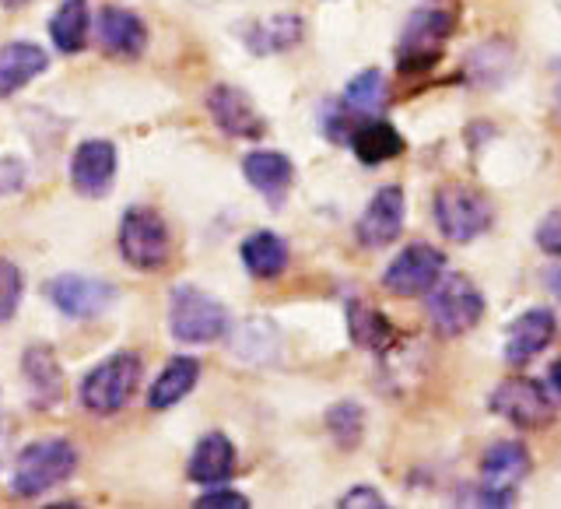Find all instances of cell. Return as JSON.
I'll use <instances>...</instances> for the list:
<instances>
[{"label":"cell","mask_w":561,"mask_h":509,"mask_svg":"<svg viewBox=\"0 0 561 509\" xmlns=\"http://www.w3.org/2000/svg\"><path fill=\"white\" fill-rule=\"evenodd\" d=\"M78 471V450L70 439H35V443L22 446V453L14 456L11 471V488L22 499H39L49 488H57Z\"/></svg>","instance_id":"cell-1"},{"label":"cell","mask_w":561,"mask_h":509,"mask_svg":"<svg viewBox=\"0 0 561 509\" xmlns=\"http://www.w3.org/2000/svg\"><path fill=\"white\" fill-rule=\"evenodd\" d=\"M140 380H145V359L134 355V351H116L81 380L78 397L92 415H113L134 400Z\"/></svg>","instance_id":"cell-2"},{"label":"cell","mask_w":561,"mask_h":509,"mask_svg":"<svg viewBox=\"0 0 561 509\" xmlns=\"http://www.w3.org/2000/svg\"><path fill=\"white\" fill-rule=\"evenodd\" d=\"M425 313L443 338H463L484 316V295L467 274H443L425 292Z\"/></svg>","instance_id":"cell-3"},{"label":"cell","mask_w":561,"mask_h":509,"mask_svg":"<svg viewBox=\"0 0 561 509\" xmlns=\"http://www.w3.org/2000/svg\"><path fill=\"white\" fill-rule=\"evenodd\" d=\"M456 32V14L446 8H417L403 25L397 46L400 75H421L443 60V43Z\"/></svg>","instance_id":"cell-4"},{"label":"cell","mask_w":561,"mask_h":509,"mask_svg":"<svg viewBox=\"0 0 561 509\" xmlns=\"http://www.w3.org/2000/svg\"><path fill=\"white\" fill-rule=\"evenodd\" d=\"M116 242H119V257L127 260L134 271H158L162 263H169V253H172L165 218L145 204H134L123 211Z\"/></svg>","instance_id":"cell-5"},{"label":"cell","mask_w":561,"mask_h":509,"mask_svg":"<svg viewBox=\"0 0 561 509\" xmlns=\"http://www.w3.org/2000/svg\"><path fill=\"white\" fill-rule=\"evenodd\" d=\"M534 461L526 446L513 443V439H502V443H491L481 456V485L470 496L467 506H513L516 488L526 482Z\"/></svg>","instance_id":"cell-6"},{"label":"cell","mask_w":561,"mask_h":509,"mask_svg":"<svg viewBox=\"0 0 561 509\" xmlns=\"http://www.w3.org/2000/svg\"><path fill=\"white\" fill-rule=\"evenodd\" d=\"M169 330L180 344H210L228 333V313L215 295L183 285L172 292Z\"/></svg>","instance_id":"cell-7"},{"label":"cell","mask_w":561,"mask_h":509,"mask_svg":"<svg viewBox=\"0 0 561 509\" xmlns=\"http://www.w3.org/2000/svg\"><path fill=\"white\" fill-rule=\"evenodd\" d=\"M435 222L438 233H443L449 242H473L478 236H484L491 222H495V211H491L484 193H478L473 186L463 183H449L435 193Z\"/></svg>","instance_id":"cell-8"},{"label":"cell","mask_w":561,"mask_h":509,"mask_svg":"<svg viewBox=\"0 0 561 509\" xmlns=\"http://www.w3.org/2000/svg\"><path fill=\"white\" fill-rule=\"evenodd\" d=\"M488 408L516 429H543L554 421V400L537 380L513 376L502 380L488 397Z\"/></svg>","instance_id":"cell-9"},{"label":"cell","mask_w":561,"mask_h":509,"mask_svg":"<svg viewBox=\"0 0 561 509\" xmlns=\"http://www.w3.org/2000/svg\"><path fill=\"white\" fill-rule=\"evenodd\" d=\"M46 298L70 320H95V316L110 313L119 298L116 285L105 278L92 274H57L46 281Z\"/></svg>","instance_id":"cell-10"},{"label":"cell","mask_w":561,"mask_h":509,"mask_svg":"<svg viewBox=\"0 0 561 509\" xmlns=\"http://www.w3.org/2000/svg\"><path fill=\"white\" fill-rule=\"evenodd\" d=\"M446 274V253L428 242H411L400 250L390 268L382 271V289L397 298H417L425 295L438 278Z\"/></svg>","instance_id":"cell-11"},{"label":"cell","mask_w":561,"mask_h":509,"mask_svg":"<svg viewBox=\"0 0 561 509\" xmlns=\"http://www.w3.org/2000/svg\"><path fill=\"white\" fill-rule=\"evenodd\" d=\"M119 162V151L113 140L105 137H92V140H81L70 155V183L81 193V197H105L116 183V166Z\"/></svg>","instance_id":"cell-12"},{"label":"cell","mask_w":561,"mask_h":509,"mask_svg":"<svg viewBox=\"0 0 561 509\" xmlns=\"http://www.w3.org/2000/svg\"><path fill=\"white\" fill-rule=\"evenodd\" d=\"M207 113L215 120V127L236 140H256L267 134V123H263L256 102L236 84H215L207 95Z\"/></svg>","instance_id":"cell-13"},{"label":"cell","mask_w":561,"mask_h":509,"mask_svg":"<svg viewBox=\"0 0 561 509\" xmlns=\"http://www.w3.org/2000/svg\"><path fill=\"white\" fill-rule=\"evenodd\" d=\"M403 215H408V197L400 186H382L358 218V242L365 250H386L403 233Z\"/></svg>","instance_id":"cell-14"},{"label":"cell","mask_w":561,"mask_h":509,"mask_svg":"<svg viewBox=\"0 0 561 509\" xmlns=\"http://www.w3.org/2000/svg\"><path fill=\"white\" fill-rule=\"evenodd\" d=\"M95 29H99V46L102 53H110V57L134 60L148 49V25H145V18L134 14L130 8L105 4L95 18Z\"/></svg>","instance_id":"cell-15"},{"label":"cell","mask_w":561,"mask_h":509,"mask_svg":"<svg viewBox=\"0 0 561 509\" xmlns=\"http://www.w3.org/2000/svg\"><path fill=\"white\" fill-rule=\"evenodd\" d=\"M242 176L271 207H280L288 197L291 183H295V166L285 151L260 148V151H250L242 158Z\"/></svg>","instance_id":"cell-16"},{"label":"cell","mask_w":561,"mask_h":509,"mask_svg":"<svg viewBox=\"0 0 561 509\" xmlns=\"http://www.w3.org/2000/svg\"><path fill=\"white\" fill-rule=\"evenodd\" d=\"M554 313L548 306H534L526 309L519 320H513L508 327V338H505V362L508 365H526L534 362L543 348L554 341Z\"/></svg>","instance_id":"cell-17"},{"label":"cell","mask_w":561,"mask_h":509,"mask_svg":"<svg viewBox=\"0 0 561 509\" xmlns=\"http://www.w3.org/2000/svg\"><path fill=\"white\" fill-rule=\"evenodd\" d=\"M22 376L28 383L32 408H53L64 397V369L49 344H32L22 355Z\"/></svg>","instance_id":"cell-18"},{"label":"cell","mask_w":561,"mask_h":509,"mask_svg":"<svg viewBox=\"0 0 561 509\" xmlns=\"http://www.w3.org/2000/svg\"><path fill=\"white\" fill-rule=\"evenodd\" d=\"M228 351L242 365H271L280 359V330L267 316H245L228 338Z\"/></svg>","instance_id":"cell-19"},{"label":"cell","mask_w":561,"mask_h":509,"mask_svg":"<svg viewBox=\"0 0 561 509\" xmlns=\"http://www.w3.org/2000/svg\"><path fill=\"white\" fill-rule=\"evenodd\" d=\"M49 67V53L35 43H4L0 46V99L18 95Z\"/></svg>","instance_id":"cell-20"},{"label":"cell","mask_w":561,"mask_h":509,"mask_svg":"<svg viewBox=\"0 0 561 509\" xmlns=\"http://www.w3.org/2000/svg\"><path fill=\"white\" fill-rule=\"evenodd\" d=\"M236 471V446L225 432H207L190 456V482L197 485H225Z\"/></svg>","instance_id":"cell-21"},{"label":"cell","mask_w":561,"mask_h":509,"mask_svg":"<svg viewBox=\"0 0 561 509\" xmlns=\"http://www.w3.org/2000/svg\"><path fill=\"white\" fill-rule=\"evenodd\" d=\"M201 380V362L197 359H190V355H175L169 359V365L158 373V380L151 383V391H148V408L151 411H169L175 408L193 386H197Z\"/></svg>","instance_id":"cell-22"},{"label":"cell","mask_w":561,"mask_h":509,"mask_svg":"<svg viewBox=\"0 0 561 509\" xmlns=\"http://www.w3.org/2000/svg\"><path fill=\"white\" fill-rule=\"evenodd\" d=\"M347 145H351V151H355V158L362 166H382V162H390V158L403 155V148H408L393 123H386L379 116L362 123V127H355V134H351Z\"/></svg>","instance_id":"cell-23"},{"label":"cell","mask_w":561,"mask_h":509,"mask_svg":"<svg viewBox=\"0 0 561 509\" xmlns=\"http://www.w3.org/2000/svg\"><path fill=\"white\" fill-rule=\"evenodd\" d=\"M239 257H242V268L256 281H274L288 268V242L277 233H267V228H263V233H253L242 239Z\"/></svg>","instance_id":"cell-24"},{"label":"cell","mask_w":561,"mask_h":509,"mask_svg":"<svg viewBox=\"0 0 561 509\" xmlns=\"http://www.w3.org/2000/svg\"><path fill=\"white\" fill-rule=\"evenodd\" d=\"M341 105L355 120H376L386 105H390V81H386V75L379 67H368L347 81Z\"/></svg>","instance_id":"cell-25"},{"label":"cell","mask_w":561,"mask_h":509,"mask_svg":"<svg viewBox=\"0 0 561 509\" xmlns=\"http://www.w3.org/2000/svg\"><path fill=\"white\" fill-rule=\"evenodd\" d=\"M88 32H92V11H88V0H64L53 14L49 22V35H53V46L67 57L84 49L88 43Z\"/></svg>","instance_id":"cell-26"},{"label":"cell","mask_w":561,"mask_h":509,"mask_svg":"<svg viewBox=\"0 0 561 509\" xmlns=\"http://www.w3.org/2000/svg\"><path fill=\"white\" fill-rule=\"evenodd\" d=\"M347 330H351V341H355L358 348H368V351H386L397 341V327L368 303L347 306Z\"/></svg>","instance_id":"cell-27"},{"label":"cell","mask_w":561,"mask_h":509,"mask_svg":"<svg viewBox=\"0 0 561 509\" xmlns=\"http://www.w3.org/2000/svg\"><path fill=\"white\" fill-rule=\"evenodd\" d=\"M298 39H302V18H298V14L271 18V22H260L250 35H245V43H250V49L256 53V57L285 53V49H291Z\"/></svg>","instance_id":"cell-28"},{"label":"cell","mask_w":561,"mask_h":509,"mask_svg":"<svg viewBox=\"0 0 561 509\" xmlns=\"http://www.w3.org/2000/svg\"><path fill=\"white\" fill-rule=\"evenodd\" d=\"M513 64H516V53L502 39L484 43L470 53V70L481 84H502L508 75H513Z\"/></svg>","instance_id":"cell-29"},{"label":"cell","mask_w":561,"mask_h":509,"mask_svg":"<svg viewBox=\"0 0 561 509\" xmlns=\"http://www.w3.org/2000/svg\"><path fill=\"white\" fill-rule=\"evenodd\" d=\"M327 429L330 436L337 439L341 450H355L362 443V432H365V411L358 400H341L333 404L327 411Z\"/></svg>","instance_id":"cell-30"},{"label":"cell","mask_w":561,"mask_h":509,"mask_svg":"<svg viewBox=\"0 0 561 509\" xmlns=\"http://www.w3.org/2000/svg\"><path fill=\"white\" fill-rule=\"evenodd\" d=\"M22 292H25V281H22V271H18V263L0 257V324L14 320L18 306H22Z\"/></svg>","instance_id":"cell-31"},{"label":"cell","mask_w":561,"mask_h":509,"mask_svg":"<svg viewBox=\"0 0 561 509\" xmlns=\"http://www.w3.org/2000/svg\"><path fill=\"white\" fill-rule=\"evenodd\" d=\"M355 116H351L341 102H327L323 110H320V127L330 140H351V134H355Z\"/></svg>","instance_id":"cell-32"},{"label":"cell","mask_w":561,"mask_h":509,"mask_svg":"<svg viewBox=\"0 0 561 509\" xmlns=\"http://www.w3.org/2000/svg\"><path fill=\"white\" fill-rule=\"evenodd\" d=\"M534 239H537V246H540L543 253L561 257V207L548 211V215L540 218V225H537Z\"/></svg>","instance_id":"cell-33"},{"label":"cell","mask_w":561,"mask_h":509,"mask_svg":"<svg viewBox=\"0 0 561 509\" xmlns=\"http://www.w3.org/2000/svg\"><path fill=\"white\" fill-rule=\"evenodd\" d=\"M193 506L197 509H250V499H245L242 491H232V488H210Z\"/></svg>","instance_id":"cell-34"},{"label":"cell","mask_w":561,"mask_h":509,"mask_svg":"<svg viewBox=\"0 0 561 509\" xmlns=\"http://www.w3.org/2000/svg\"><path fill=\"white\" fill-rule=\"evenodd\" d=\"M337 506L341 509H386V499H382V491L368 488V485H358V488L344 491Z\"/></svg>","instance_id":"cell-35"},{"label":"cell","mask_w":561,"mask_h":509,"mask_svg":"<svg viewBox=\"0 0 561 509\" xmlns=\"http://www.w3.org/2000/svg\"><path fill=\"white\" fill-rule=\"evenodd\" d=\"M25 183V162L22 158H0V193H18Z\"/></svg>","instance_id":"cell-36"},{"label":"cell","mask_w":561,"mask_h":509,"mask_svg":"<svg viewBox=\"0 0 561 509\" xmlns=\"http://www.w3.org/2000/svg\"><path fill=\"white\" fill-rule=\"evenodd\" d=\"M543 285H548V289L561 298V268H551L548 274H543Z\"/></svg>","instance_id":"cell-37"},{"label":"cell","mask_w":561,"mask_h":509,"mask_svg":"<svg viewBox=\"0 0 561 509\" xmlns=\"http://www.w3.org/2000/svg\"><path fill=\"white\" fill-rule=\"evenodd\" d=\"M551 386H554L558 397H561V362H554V365H551Z\"/></svg>","instance_id":"cell-38"},{"label":"cell","mask_w":561,"mask_h":509,"mask_svg":"<svg viewBox=\"0 0 561 509\" xmlns=\"http://www.w3.org/2000/svg\"><path fill=\"white\" fill-rule=\"evenodd\" d=\"M22 4H28V0H0V8H22Z\"/></svg>","instance_id":"cell-39"},{"label":"cell","mask_w":561,"mask_h":509,"mask_svg":"<svg viewBox=\"0 0 561 509\" xmlns=\"http://www.w3.org/2000/svg\"><path fill=\"white\" fill-rule=\"evenodd\" d=\"M554 67H558V70H561V60H558V64H554Z\"/></svg>","instance_id":"cell-40"}]
</instances>
